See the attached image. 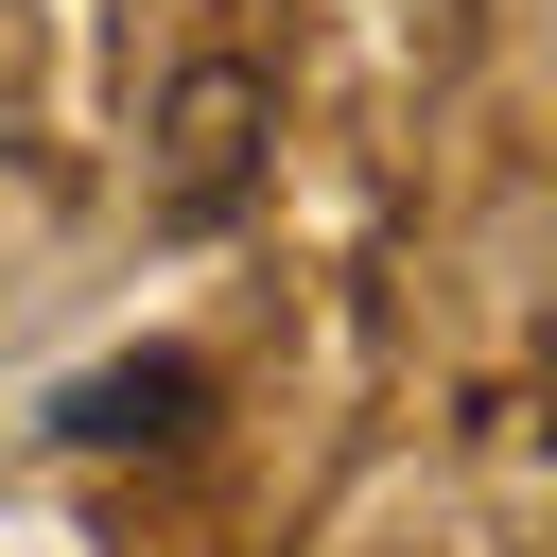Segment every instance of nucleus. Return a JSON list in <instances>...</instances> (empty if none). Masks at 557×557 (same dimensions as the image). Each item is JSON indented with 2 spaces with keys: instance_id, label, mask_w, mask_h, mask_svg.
I'll return each instance as SVG.
<instances>
[{
  "instance_id": "1",
  "label": "nucleus",
  "mask_w": 557,
  "mask_h": 557,
  "mask_svg": "<svg viewBox=\"0 0 557 557\" xmlns=\"http://www.w3.org/2000/svg\"><path fill=\"white\" fill-rule=\"evenodd\" d=\"M261 139H278V87L244 52H174V87H157V226H226Z\"/></svg>"
},
{
  "instance_id": "2",
  "label": "nucleus",
  "mask_w": 557,
  "mask_h": 557,
  "mask_svg": "<svg viewBox=\"0 0 557 557\" xmlns=\"http://www.w3.org/2000/svg\"><path fill=\"white\" fill-rule=\"evenodd\" d=\"M191 418H209V366H191V348H139V366H87V383L52 400V435H70V453H174Z\"/></svg>"
}]
</instances>
